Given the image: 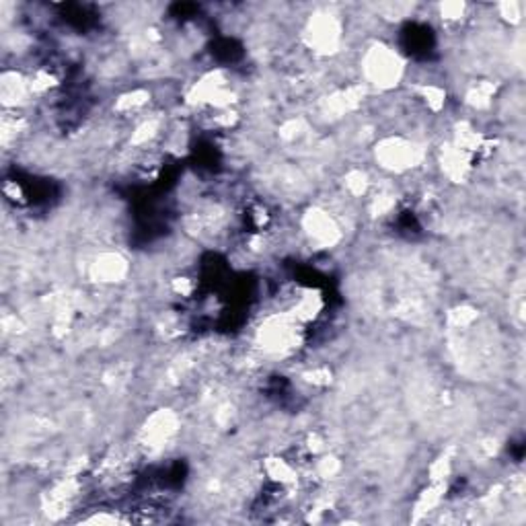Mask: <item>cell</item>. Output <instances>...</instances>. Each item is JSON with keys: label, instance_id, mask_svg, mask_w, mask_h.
<instances>
[{"label": "cell", "instance_id": "cell-1", "mask_svg": "<svg viewBox=\"0 0 526 526\" xmlns=\"http://www.w3.org/2000/svg\"><path fill=\"white\" fill-rule=\"evenodd\" d=\"M364 75L378 89H393L403 75V62L395 50L374 43L364 54Z\"/></svg>", "mask_w": 526, "mask_h": 526}, {"label": "cell", "instance_id": "cell-2", "mask_svg": "<svg viewBox=\"0 0 526 526\" xmlns=\"http://www.w3.org/2000/svg\"><path fill=\"white\" fill-rule=\"evenodd\" d=\"M422 148L403 138H387L376 146V160L390 171H407L411 167L420 165L422 160Z\"/></svg>", "mask_w": 526, "mask_h": 526}, {"label": "cell", "instance_id": "cell-3", "mask_svg": "<svg viewBox=\"0 0 526 526\" xmlns=\"http://www.w3.org/2000/svg\"><path fill=\"white\" fill-rule=\"evenodd\" d=\"M305 39L314 52H319L323 56L333 54L339 45V39H341V25L332 13H317L307 25Z\"/></svg>", "mask_w": 526, "mask_h": 526}, {"label": "cell", "instance_id": "cell-4", "mask_svg": "<svg viewBox=\"0 0 526 526\" xmlns=\"http://www.w3.org/2000/svg\"><path fill=\"white\" fill-rule=\"evenodd\" d=\"M302 226L309 234V239L314 241L319 247H332L341 239L335 218L327 210H321V208L309 210L302 218Z\"/></svg>", "mask_w": 526, "mask_h": 526}, {"label": "cell", "instance_id": "cell-5", "mask_svg": "<svg viewBox=\"0 0 526 526\" xmlns=\"http://www.w3.org/2000/svg\"><path fill=\"white\" fill-rule=\"evenodd\" d=\"M179 428V417L171 410H158L155 411L146 424L142 426V442L148 449H158L165 442H169V438L173 436Z\"/></svg>", "mask_w": 526, "mask_h": 526}, {"label": "cell", "instance_id": "cell-6", "mask_svg": "<svg viewBox=\"0 0 526 526\" xmlns=\"http://www.w3.org/2000/svg\"><path fill=\"white\" fill-rule=\"evenodd\" d=\"M0 93H2L4 109H15L17 111V107H21L27 101V97H31L29 78H25L19 72H15V70L4 72L2 82H0Z\"/></svg>", "mask_w": 526, "mask_h": 526}, {"label": "cell", "instance_id": "cell-7", "mask_svg": "<svg viewBox=\"0 0 526 526\" xmlns=\"http://www.w3.org/2000/svg\"><path fill=\"white\" fill-rule=\"evenodd\" d=\"M442 171L450 181L461 183L471 173V155L456 148L454 144L442 150Z\"/></svg>", "mask_w": 526, "mask_h": 526}, {"label": "cell", "instance_id": "cell-8", "mask_svg": "<svg viewBox=\"0 0 526 526\" xmlns=\"http://www.w3.org/2000/svg\"><path fill=\"white\" fill-rule=\"evenodd\" d=\"M91 273L97 282H119L128 273V263L117 253H103L91 265Z\"/></svg>", "mask_w": 526, "mask_h": 526}, {"label": "cell", "instance_id": "cell-9", "mask_svg": "<svg viewBox=\"0 0 526 526\" xmlns=\"http://www.w3.org/2000/svg\"><path fill=\"white\" fill-rule=\"evenodd\" d=\"M263 469H265L268 477L275 483H280V486H288V483L296 481V469L288 461L280 459V456H270L263 463Z\"/></svg>", "mask_w": 526, "mask_h": 526}, {"label": "cell", "instance_id": "cell-10", "mask_svg": "<svg viewBox=\"0 0 526 526\" xmlns=\"http://www.w3.org/2000/svg\"><path fill=\"white\" fill-rule=\"evenodd\" d=\"M150 101V93L148 91H142V89H136V91H130V93H124L119 95L114 105L117 114H134L138 109H142L146 103Z\"/></svg>", "mask_w": 526, "mask_h": 526}, {"label": "cell", "instance_id": "cell-11", "mask_svg": "<svg viewBox=\"0 0 526 526\" xmlns=\"http://www.w3.org/2000/svg\"><path fill=\"white\" fill-rule=\"evenodd\" d=\"M493 95H495V84L491 80H481L471 87V91L467 93V103L475 109H486L491 105Z\"/></svg>", "mask_w": 526, "mask_h": 526}, {"label": "cell", "instance_id": "cell-12", "mask_svg": "<svg viewBox=\"0 0 526 526\" xmlns=\"http://www.w3.org/2000/svg\"><path fill=\"white\" fill-rule=\"evenodd\" d=\"M368 175L360 169H351L348 175L344 177V187L346 192L351 195V197H360L368 192Z\"/></svg>", "mask_w": 526, "mask_h": 526}, {"label": "cell", "instance_id": "cell-13", "mask_svg": "<svg viewBox=\"0 0 526 526\" xmlns=\"http://www.w3.org/2000/svg\"><path fill=\"white\" fill-rule=\"evenodd\" d=\"M420 93H422V99L426 101L432 111H440L444 105H446V91L436 87V84H424L420 87Z\"/></svg>", "mask_w": 526, "mask_h": 526}, {"label": "cell", "instance_id": "cell-14", "mask_svg": "<svg viewBox=\"0 0 526 526\" xmlns=\"http://www.w3.org/2000/svg\"><path fill=\"white\" fill-rule=\"evenodd\" d=\"M156 134H158V119H144L136 130L132 132L130 142H132L134 146H142V144L150 142Z\"/></svg>", "mask_w": 526, "mask_h": 526}, {"label": "cell", "instance_id": "cell-15", "mask_svg": "<svg viewBox=\"0 0 526 526\" xmlns=\"http://www.w3.org/2000/svg\"><path fill=\"white\" fill-rule=\"evenodd\" d=\"M449 319L456 329H467L477 321V311L471 307H456L454 311H450Z\"/></svg>", "mask_w": 526, "mask_h": 526}, {"label": "cell", "instance_id": "cell-16", "mask_svg": "<svg viewBox=\"0 0 526 526\" xmlns=\"http://www.w3.org/2000/svg\"><path fill=\"white\" fill-rule=\"evenodd\" d=\"M498 11H500V15H502L506 21H510V23H518L520 17H522V4L516 2V0L500 2V4H498Z\"/></svg>", "mask_w": 526, "mask_h": 526}, {"label": "cell", "instance_id": "cell-17", "mask_svg": "<svg viewBox=\"0 0 526 526\" xmlns=\"http://www.w3.org/2000/svg\"><path fill=\"white\" fill-rule=\"evenodd\" d=\"M467 6L463 2H444L440 4V13H442V19L446 21H459L463 19Z\"/></svg>", "mask_w": 526, "mask_h": 526}, {"label": "cell", "instance_id": "cell-18", "mask_svg": "<svg viewBox=\"0 0 526 526\" xmlns=\"http://www.w3.org/2000/svg\"><path fill=\"white\" fill-rule=\"evenodd\" d=\"M337 471H339V461L335 456H325L317 463V475L323 479H329L333 475H337Z\"/></svg>", "mask_w": 526, "mask_h": 526}, {"label": "cell", "instance_id": "cell-19", "mask_svg": "<svg viewBox=\"0 0 526 526\" xmlns=\"http://www.w3.org/2000/svg\"><path fill=\"white\" fill-rule=\"evenodd\" d=\"M305 380L314 385V387H325V385L332 383V371L329 368H314V371L305 374Z\"/></svg>", "mask_w": 526, "mask_h": 526}, {"label": "cell", "instance_id": "cell-20", "mask_svg": "<svg viewBox=\"0 0 526 526\" xmlns=\"http://www.w3.org/2000/svg\"><path fill=\"white\" fill-rule=\"evenodd\" d=\"M171 286H173V290H175L177 294H181L183 298H190L195 290V282L192 280V278H185V275H179V278H175Z\"/></svg>", "mask_w": 526, "mask_h": 526}]
</instances>
